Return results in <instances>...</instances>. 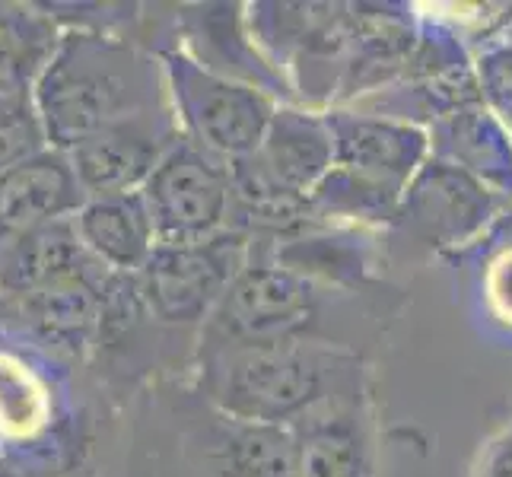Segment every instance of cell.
Instances as JSON below:
<instances>
[{"mask_svg": "<svg viewBox=\"0 0 512 477\" xmlns=\"http://www.w3.org/2000/svg\"><path fill=\"white\" fill-rule=\"evenodd\" d=\"M207 398L229 420L277 427L331 395L353 392V360L319 341H268L204 357Z\"/></svg>", "mask_w": 512, "mask_h": 477, "instance_id": "obj_1", "label": "cell"}, {"mask_svg": "<svg viewBox=\"0 0 512 477\" xmlns=\"http://www.w3.org/2000/svg\"><path fill=\"white\" fill-rule=\"evenodd\" d=\"M55 32L35 13L0 10V96H20L23 86L48 67Z\"/></svg>", "mask_w": 512, "mask_h": 477, "instance_id": "obj_13", "label": "cell"}, {"mask_svg": "<svg viewBox=\"0 0 512 477\" xmlns=\"http://www.w3.org/2000/svg\"><path fill=\"white\" fill-rule=\"evenodd\" d=\"M105 271L109 268L83 249L77 226L64 217L13 239L0 261V284L16 296H29L67 284H109Z\"/></svg>", "mask_w": 512, "mask_h": 477, "instance_id": "obj_8", "label": "cell"}, {"mask_svg": "<svg viewBox=\"0 0 512 477\" xmlns=\"http://www.w3.org/2000/svg\"><path fill=\"white\" fill-rule=\"evenodd\" d=\"M74 226L83 249L109 271H137L156 245L140 191L102 194V198L83 201Z\"/></svg>", "mask_w": 512, "mask_h": 477, "instance_id": "obj_11", "label": "cell"}, {"mask_svg": "<svg viewBox=\"0 0 512 477\" xmlns=\"http://www.w3.org/2000/svg\"><path fill=\"white\" fill-rule=\"evenodd\" d=\"M42 144V121L20 96H0V172L35 156Z\"/></svg>", "mask_w": 512, "mask_h": 477, "instance_id": "obj_14", "label": "cell"}, {"mask_svg": "<svg viewBox=\"0 0 512 477\" xmlns=\"http://www.w3.org/2000/svg\"><path fill=\"white\" fill-rule=\"evenodd\" d=\"M175 144L160 115L140 112L125 121L96 131L70 150V169H74L83 194L102 198V194H128L144 188L150 172Z\"/></svg>", "mask_w": 512, "mask_h": 477, "instance_id": "obj_7", "label": "cell"}, {"mask_svg": "<svg viewBox=\"0 0 512 477\" xmlns=\"http://www.w3.org/2000/svg\"><path fill=\"white\" fill-rule=\"evenodd\" d=\"M319 328V290L280 264H242L207 315L201 357L226 347L268 341H312Z\"/></svg>", "mask_w": 512, "mask_h": 477, "instance_id": "obj_3", "label": "cell"}, {"mask_svg": "<svg viewBox=\"0 0 512 477\" xmlns=\"http://www.w3.org/2000/svg\"><path fill=\"white\" fill-rule=\"evenodd\" d=\"M83 207V188L61 153H35L0 172V236L64 220Z\"/></svg>", "mask_w": 512, "mask_h": 477, "instance_id": "obj_10", "label": "cell"}, {"mask_svg": "<svg viewBox=\"0 0 512 477\" xmlns=\"http://www.w3.org/2000/svg\"><path fill=\"white\" fill-rule=\"evenodd\" d=\"M245 239L217 233L201 242H156L134 271V303L153 322L198 325L220 303L223 290L242 271Z\"/></svg>", "mask_w": 512, "mask_h": 477, "instance_id": "obj_4", "label": "cell"}, {"mask_svg": "<svg viewBox=\"0 0 512 477\" xmlns=\"http://www.w3.org/2000/svg\"><path fill=\"white\" fill-rule=\"evenodd\" d=\"M150 74L131 48L102 39H70L39 80L45 134L74 150L96 131L150 109Z\"/></svg>", "mask_w": 512, "mask_h": 477, "instance_id": "obj_2", "label": "cell"}, {"mask_svg": "<svg viewBox=\"0 0 512 477\" xmlns=\"http://www.w3.org/2000/svg\"><path fill=\"white\" fill-rule=\"evenodd\" d=\"M156 242H201L229 220L233 185L220 159L194 140H175L140 188Z\"/></svg>", "mask_w": 512, "mask_h": 477, "instance_id": "obj_5", "label": "cell"}, {"mask_svg": "<svg viewBox=\"0 0 512 477\" xmlns=\"http://www.w3.org/2000/svg\"><path fill=\"white\" fill-rule=\"evenodd\" d=\"M478 477H512V430H506L497 443H490Z\"/></svg>", "mask_w": 512, "mask_h": 477, "instance_id": "obj_15", "label": "cell"}, {"mask_svg": "<svg viewBox=\"0 0 512 477\" xmlns=\"http://www.w3.org/2000/svg\"><path fill=\"white\" fill-rule=\"evenodd\" d=\"M353 392L331 395L296 420V477H373L366 420Z\"/></svg>", "mask_w": 512, "mask_h": 477, "instance_id": "obj_9", "label": "cell"}, {"mask_svg": "<svg viewBox=\"0 0 512 477\" xmlns=\"http://www.w3.org/2000/svg\"><path fill=\"white\" fill-rule=\"evenodd\" d=\"M328 134L331 150L341 159V169L369 175V179L388 182L395 188H401V182L408 179L423 150V137L417 131L388 125V121L344 118Z\"/></svg>", "mask_w": 512, "mask_h": 477, "instance_id": "obj_12", "label": "cell"}, {"mask_svg": "<svg viewBox=\"0 0 512 477\" xmlns=\"http://www.w3.org/2000/svg\"><path fill=\"white\" fill-rule=\"evenodd\" d=\"M175 96L198 137L194 144L233 159L255 153L274 118L271 102L252 86L210 77L185 61L175 64Z\"/></svg>", "mask_w": 512, "mask_h": 477, "instance_id": "obj_6", "label": "cell"}, {"mask_svg": "<svg viewBox=\"0 0 512 477\" xmlns=\"http://www.w3.org/2000/svg\"><path fill=\"white\" fill-rule=\"evenodd\" d=\"M0 477H20V474H10V471H0Z\"/></svg>", "mask_w": 512, "mask_h": 477, "instance_id": "obj_16", "label": "cell"}]
</instances>
